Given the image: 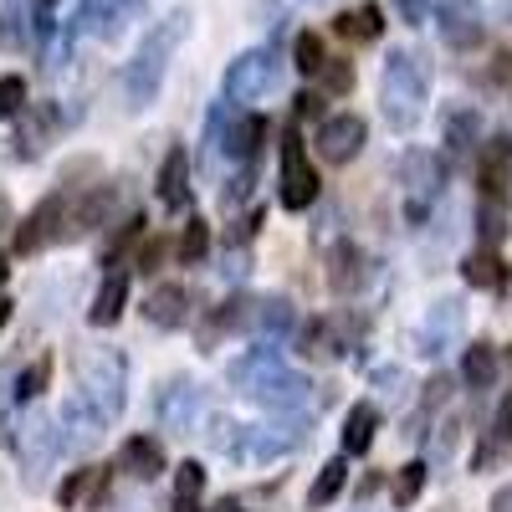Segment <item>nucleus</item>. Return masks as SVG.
<instances>
[{
	"mask_svg": "<svg viewBox=\"0 0 512 512\" xmlns=\"http://www.w3.org/2000/svg\"><path fill=\"white\" fill-rule=\"evenodd\" d=\"M231 384H236L246 400L267 405V410H303V405H308V390H313V384H303V379L282 364V354H277L272 344L241 354V359L231 364Z\"/></svg>",
	"mask_w": 512,
	"mask_h": 512,
	"instance_id": "f257e3e1",
	"label": "nucleus"
},
{
	"mask_svg": "<svg viewBox=\"0 0 512 512\" xmlns=\"http://www.w3.org/2000/svg\"><path fill=\"white\" fill-rule=\"evenodd\" d=\"M180 31H185V16L159 21V26L144 36V47L134 52V62H128V72H123V93H128V103H134V108H144V103H154V98H159Z\"/></svg>",
	"mask_w": 512,
	"mask_h": 512,
	"instance_id": "f03ea898",
	"label": "nucleus"
},
{
	"mask_svg": "<svg viewBox=\"0 0 512 512\" xmlns=\"http://www.w3.org/2000/svg\"><path fill=\"white\" fill-rule=\"evenodd\" d=\"M425 67L415 52H390L384 62V82H379V103H384V118H390L395 134H410L420 123V108H425Z\"/></svg>",
	"mask_w": 512,
	"mask_h": 512,
	"instance_id": "7ed1b4c3",
	"label": "nucleus"
},
{
	"mask_svg": "<svg viewBox=\"0 0 512 512\" xmlns=\"http://www.w3.org/2000/svg\"><path fill=\"white\" fill-rule=\"evenodd\" d=\"M77 395L113 420L123 410V400H128V359L118 349H93L88 359L77 364Z\"/></svg>",
	"mask_w": 512,
	"mask_h": 512,
	"instance_id": "20e7f679",
	"label": "nucleus"
},
{
	"mask_svg": "<svg viewBox=\"0 0 512 512\" xmlns=\"http://www.w3.org/2000/svg\"><path fill=\"white\" fill-rule=\"evenodd\" d=\"M277 72H282V62H277L272 47H251V52H241V57L226 67L221 93H226L231 103H251V98H262V93L277 88Z\"/></svg>",
	"mask_w": 512,
	"mask_h": 512,
	"instance_id": "39448f33",
	"label": "nucleus"
},
{
	"mask_svg": "<svg viewBox=\"0 0 512 512\" xmlns=\"http://www.w3.org/2000/svg\"><path fill=\"white\" fill-rule=\"evenodd\" d=\"M277 185H282V205L287 210H308L318 200V169L308 164V144L297 128L282 134V164H277Z\"/></svg>",
	"mask_w": 512,
	"mask_h": 512,
	"instance_id": "423d86ee",
	"label": "nucleus"
},
{
	"mask_svg": "<svg viewBox=\"0 0 512 512\" xmlns=\"http://www.w3.org/2000/svg\"><path fill=\"white\" fill-rule=\"evenodd\" d=\"M67 436L57 431V420L52 415H31L26 420V431H21V466H26V482L41 487V477L52 472V461L62 456Z\"/></svg>",
	"mask_w": 512,
	"mask_h": 512,
	"instance_id": "0eeeda50",
	"label": "nucleus"
},
{
	"mask_svg": "<svg viewBox=\"0 0 512 512\" xmlns=\"http://www.w3.org/2000/svg\"><path fill=\"white\" fill-rule=\"evenodd\" d=\"M436 31H441V41L451 52L482 47V36H487L482 6H477V0H436Z\"/></svg>",
	"mask_w": 512,
	"mask_h": 512,
	"instance_id": "6e6552de",
	"label": "nucleus"
},
{
	"mask_svg": "<svg viewBox=\"0 0 512 512\" xmlns=\"http://www.w3.org/2000/svg\"><path fill=\"white\" fill-rule=\"evenodd\" d=\"M67 195H47V200H41L36 210H31V216H26V226H21V236L11 241V251H41V246H52V241H62L67 236Z\"/></svg>",
	"mask_w": 512,
	"mask_h": 512,
	"instance_id": "1a4fd4ad",
	"label": "nucleus"
},
{
	"mask_svg": "<svg viewBox=\"0 0 512 512\" xmlns=\"http://www.w3.org/2000/svg\"><path fill=\"white\" fill-rule=\"evenodd\" d=\"M364 134H369V128H364L359 113H333V118L318 123V154L328 164H349L364 149Z\"/></svg>",
	"mask_w": 512,
	"mask_h": 512,
	"instance_id": "9d476101",
	"label": "nucleus"
},
{
	"mask_svg": "<svg viewBox=\"0 0 512 512\" xmlns=\"http://www.w3.org/2000/svg\"><path fill=\"white\" fill-rule=\"evenodd\" d=\"M154 410H159L164 431H190L195 415H200V390H195L190 379H169L164 390H159V400H154Z\"/></svg>",
	"mask_w": 512,
	"mask_h": 512,
	"instance_id": "9b49d317",
	"label": "nucleus"
},
{
	"mask_svg": "<svg viewBox=\"0 0 512 512\" xmlns=\"http://www.w3.org/2000/svg\"><path fill=\"white\" fill-rule=\"evenodd\" d=\"M477 185H482L487 200H502V190L512 185V139H492V144H482Z\"/></svg>",
	"mask_w": 512,
	"mask_h": 512,
	"instance_id": "f8f14e48",
	"label": "nucleus"
},
{
	"mask_svg": "<svg viewBox=\"0 0 512 512\" xmlns=\"http://www.w3.org/2000/svg\"><path fill=\"white\" fill-rule=\"evenodd\" d=\"M118 472L139 477V482H154L164 472V446L154 436H128L123 451H118Z\"/></svg>",
	"mask_w": 512,
	"mask_h": 512,
	"instance_id": "ddd939ff",
	"label": "nucleus"
},
{
	"mask_svg": "<svg viewBox=\"0 0 512 512\" xmlns=\"http://www.w3.org/2000/svg\"><path fill=\"white\" fill-rule=\"evenodd\" d=\"M190 303H195V297H190L185 287L169 282V287H154V292H149L144 318L159 323V328H185V323H190Z\"/></svg>",
	"mask_w": 512,
	"mask_h": 512,
	"instance_id": "4468645a",
	"label": "nucleus"
},
{
	"mask_svg": "<svg viewBox=\"0 0 512 512\" xmlns=\"http://www.w3.org/2000/svg\"><path fill=\"white\" fill-rule=\"evenodd\" d=\"M405 185H410V216H425V195L441 190V164L431 154H405Z\"/></svg>",
	"mask_w": 512,
	"mask_h": 512,
	"instance_id": "2eb2a0df",
	"label": "nucleus"
},
{
	"mask_svg": "<svg viewBox=\"0 0 512 512\" xmlns=\"http://www.w3.org/2000/svg\"><path fill=\"white\" fill-rule=\"evenodd\" d=\"M123 308H128V272H108L98 297H93V308H88V318H93V328H113L123 318Z\"/></svg>",
	"mask_w": 512,
	"mask_h": 512,
	"instance_id": "dca6fc26",
	"label": "nucleus"
},
{
	"mask_svg": "<svg viewBox=\"0 0 512 512\" xmlns=\"http://www.w3.org/2000/svg\"><path fill=\"white\" fill-rule=\"evenodd\" d=\"M62 425L72 431V436H67V446H93V441L103 436L108 415H103V410H93L82 395H72V400H67V410H62Z\"/></svg>",
	"mask_w": 512,
	"mask_h": 512,
	"instance_id": "f3484780",
	"label": "nucleus"
},
{
	"mask_svg": "<svg viewBox=\"0 0 512 512\" xmlns=\"http://www.w3.org/2000/svg\"><path fill=\"white\" fill-rule=\"evenodd\" d=\"M333 31L344 36V41H354V47H364V41H379V31H384V11L374 6V0H364L359 11H338V16H333Z\"/></svg>",
	"mask_w": 512,
	"mask_h": 512,
	"instance_id": "a211bd4d",
	"label": "nucleus"
},
{
	"mask_svg": "<svg viewBox=\"0 0 512 512\" xmlns=\"http://www.w3.org/2000/svg\"><path fill=\"white\" fill-rule=\"evenodd\" d=\"M185 195H190V154L185 149H169L164 164H159V200L169 210H180Z\"/></svg>",
	"mask_w": 512,
	"mask_h": 512,
	"instance_id": "6ab92c4d",
	"label": "nucleus"
},
{
	"mask_svg": "<svg viewBox=\"0 0 512 512\" xmlns=\"http://www.w3.org/2000/svg\"><path fill=\"white\" fill-rule=\"evenodd\" d=\"M477 134H482V113H477V108H446V118H441V139H446L451 154H466V149L477 144Z\"/></svg>",
	"mask_w": 512,
	"mask_h": 512,
	"instance_id": "aec40b11",
	"label": "nucleus"
},
{
	"mask_svg": "<svg viewBox=\"0 0 512 512\" xmlns=\"http://www.w3.org/2000/svg\"><path fill=\"white\" fill-rule=\"evenodd\" d=\"M359 282H364V256H359V246L338 241L333 256H328V287H333V292H354Z\"/></svg>",
	"mask_w": 512,
	"mask_h": 512,
	"instance_id": "412c9836",
	"label": "nucleus"
},
{
	"mask_svg": "<svg viewBox=\"0 0 512 512\" xmlns=\"http://www.w3.org/2000/svg\"><path fill=\"white\" fill-rule=\"evenodd\" d=\"M128 11L118 6V0H82V6H77V26L82 31H93V36H118V21H123Z\"/></svg>",
	"mask_w": 512,
	"mask_h": 512,
	"instance_id": "4be33fe9",
	"label": "nucleus"
},
{
	"mask_svg": "<svg viewBox=\"0 0 512 512\" xmlns=\"http://www.w3.org/2000/svg\"><path fill=\"white\" fill-rule=\"evenodd\" d=\"M374 431H379V410L374 405H354L349 420H344V456H359L374 446Z\"/></svg>",
	"mask_w": 512,
	"mask_h": 512,
	"instance_id": "5701e85b",
	"label": "nucleus"
},
{
	"mask_svg": "<svg viewBox=\"0 0 512 512\" xmlns=\"http://www.w3.org/2000/svg\"><path fill=\"white\" fill-rule=\"evenodd\" d=\"M256 139H267V118H262V113H246V118H236V123L226 128V154H231V159H251Z\"/></svg>",
	"mask_w": 512,
	"mask_h": 512,
	"instance_id": "b1692460",
	"label": "nucleus"
},
{
	"mask_svg": "<svg viewBox=\"0 0 512 512\" xmlns=\"http://www.w3.org/2000/svg\"><path fill=\"white\" fill-rule=\"evenodd\" d=\"M461 277L472 282V287H502V282H507V267H502V256L487 246V251H472V256H466V262H461Z\"/></svg>",
	"mask_w": 512,
	"mask_h": 512,
	"instance_id": "393cba45",
	"label": "nucleus"
},
{
	"mask_svg": "<svg viewBox=\"0 0 512 512\" xmlns=\"http://www.w3.org/2000/svg\"><path fill=\"white\" fill-rule=\"evenodd\" d=\"M461 379L472 384V390H492V379H497V349L492 344H472L461 359Z\"/></svg>",
	"mask_w": 512,
	"mask_h": 512,
	"instance_id": "a878e982",
	"label": "nucleus"
},
{
	"mask_svg": "<svg viewBox=\"0 0 512 512\" xmlns=\"http://www.w3.org/2000/svg\"><path fill=\"white\" fill-rule=\"evenodd\" d=\"M344 482H349V456L323 461V472H318V482H313V492H308V507H328L338 492H344Z\"/></svg>",
	"mask_w": 512,
	"mask_h": 512,
	"instance_id": "bb28decb",
	"label": "nucleus"
},
{
	"mask_svg": "<svg viewBox=\"0 0 512 512\" xmlns=\"http://www.w3.org/2000/svg\"><path fill=\"white\" fill-rule=\"evenodd\" d=\"M456 328H461V308L456 303H436L431 318H425V354H441Z\"/></svg>",
	"mask_w": 512,
	"mask_h": 512,
	"instance_id": "cd10ccee",
	"label": "nucleus"
},
{
	"mask_svg": "<svg viewBox=\"0 0 512 512\" xmlns=\"http://www.w3.org/2000/svg\"><path fill=\"white\" fill-rule=\"evenodd\" d=\"M231 431L241 436V441L231 446V456H241V461H251V456H282V451H287L282 436H262L256 425H231Z\"/></svg>",
	"mask_w": 512,
	"mask_h": 512,
	"instance_id": "c85d7f7f",
	"label": "nucleus"
},
{
	"mask_svg": "<svg viewBox=\"0 0 512 512\" xmlns=\"http://www.w3.org/2000/svg\"><path fill=\"white\" fill-rule=\"evenodd\" d=\"M103 492H108V466H82V472H72V482L62 487V502H82V497L103 502Z\"/></svg>",
	"mask_w": 512,
	"mask_h": 512,
	"instance_id": "c756f323",
	"label": "nucleus"
},
{
	"mask_svg": "<svg viewBox=\"0 0 512 512\" xmlns=\"http://www.w3.org/2000/svg\"><path fill=\"white\" fill-rule=\"evenodd\" d=\"M292 57H297V72L303 77H318L323 67H328V52H323V36L318 31H303L292 41Z\"/></svg>",
	"mask_w": 512,
	"mask_h": 512,
	"instance_id": "7c9ffc66",
	"label": "nucleus"
},
{
	"mask_svg": "<svg viewBox=\"0 0 512 512\" xmlns=\"http://www.w3.org/2000/svg\"><path fill=\"white\" fill-rule=\"evenodd\" d=\"M47 379H52V354H41V359H31V364L16 374V390H11V395L26 405V400H36L41 390H47Z\"/></svg>",
	"mask_w": 512,
	"mask_h": 512,
	"instance_id": "2f4dec72",
	"label": "nucleus"
},
{
	"mask_svg": "<svg viewBox=\"0 0 512 512\" xmlns=\"http://www.w3.org/2000/svg\"><path fill=\"white\" fill-rule=\"evenodd\" d=\"M303 354H308V359H338V333H333L328 318H313V323L303 328Z\"/></svg>",
	"mask_w": 512,
	"mask_h": 512,
	"instance_id": "473e14b6",
	"label": "nucleus"
},
{
	"mask_svg": "<svg viewBox=\"0 0 512 512\" xmlns=\"http://www.w3.org/2000/svg\"><path fill=\"white\" fill-rule=\"evenodd\" d=\"M200 492H205V466H200V461H185L180 477H175V507H180V512H195Z\"/></svg>",
	"mask_w": 512,
	"mask_h": 512,
	"instance_id": "72a5a7b5",
	"label": "nucleus"
},
{
	"mask_svg": "<svg viewBox=\"0 0 512 512\" xmlns=\"http://www.w3.org/2000/svg\"><path fill=\"white\" fill-rule=\"evenodd\" d=\"M425 472H431V466L425 461H405L400 472H395V507H415V497H420V487H425Z\"/></svg>",
	"mask_w": 512,
	"mask_h": 512,
	"instance_id": "f704fd0d",
	"label": "nucleus"
},
{
	"mask_svg": "<svg viewBox=\"0 0 512 512\" xmlns=\"http://www.w3.org/2000/svg\"><path fill=\"white\" fill-rule=\"evenodd\" d=\"M287 323H292V308L282 303V297H267V303H256V328H262L267 338H277Z\"/></svg>",
	"mask_w": 512,
	"mask_h": 512,
	"instance_id": "c9c22d12",
	"label": "nucleus"
},
{
	"mask_svg": "<svg viewBox=\"0 0 512 512\" xmlns=\"http://www.w3.org/2000/svg\"><path fill=\"white\" fill-rule=\"evenodd\" d=\"M31 31L41 41V52L52 57V31H57V0H36V11H31Z\"/></svg>",
	"mask_w": 512,
	"mask_h": 512,
	"instance_id": "e433bc0d",
	"label": "nucleus"
},
{
	"mask_svg": "<svg viewBox=\"0 0 512 512\" xmlns=\"http://www.w3.org/2000/svg\"><path fill=\"white\" fill-rule=\"evenodd\" d=\"M328 93H354V62L349 57H328V67L318 72Z\"/></svg>",
	"mask_w": 512,
	"mask_h": 512,
	"instance_id": "4c0bfd02",
	"label": "nucleus"
},
{
	"mask_svg": "<svg viewBox=\"0 0 512 512\" xmlns=\"http://www.w3.org/2000/svg\"><path fill=\"white\" fill-rule=\"evenodd\" d=\"M205 246H210V226H205V221H190L185 236H180V256H185V262H200Z\"/></svg>",
	"mask_w": 512,
	"mask_h": 512,
	"instance_id": "58836bf2",
	"label": "nucleus"
},
{
	"mask_svg": "<svg viewBox=\"0 0 512 512\" xmlns=\"http://www.w3.org/2000/svg\"><path fill=\"white\" fill-rule=\"evenodd\" d=\"M0 113L6 118H16V113H26V82L11 72L6 82H0Z\"/></svg>",
	"mask_w": 512,
	"mask_h": 512,
	"instance_id": "ea45409f",
	"label": "nucleus"
},
{
	"mask_svg": "<svg viewBox=\"0 0 512 512\" xmlns=\"http://www.w3.org/2000/svg\"><path fill=\"white\" fill-rule=\"evenodd\" d=\"M395 6H400L405 26H420V21H431V16H436L431 6H425V0H395Z\"/></svg>",
	"mask_w": 512,
	"mask_h": 512,
	"instance_id": "a19ab883",
	"label": "nucleus"
},
{
	"mask_svg": "<svg viewBox=\"0 0 512 512\" xmlns=\"http://www.w3.org/2000/svg\"><path fill=\"white\" fill-rule=\"evenodd\" d=\"M502 451H507V436L482 441V446H477V466H497V461H502Z\"/></svg>",
	"mask_w": 512,
	"mask_h": 512,
	"instance_id": "79ce46f5",
	"label": "nucleus"
},
{
	"mask_svg": "<svg viewBox=\"0 0 512 512\" xmlns=\"http://www.w3.org/2000/svg\"><path fill=\"white\" fill-rule=\"evenodd\" d=\"M497 436H512V395H507L502 410H497Z\"/></svg>",
	"mask_w": 512,
	"mask_h": 512,
	"instance_id": "37998d69",
	"label": "nucleus"
},
{
	"mask_svg": "<svg viewBox=\"0 0 512 512\" xmlns=\"http://www.w3.org/2000/svg\"><path fill=\"white\" fill-rule=\"evenodd\" d=\"M497 82H512V52H497V67H492Z\"/></svg>",
	"mask_w": 512,
	"mask_h": 512,
	"instance_id": "c03bdc74",
	"label": "nucleus"
},
{
	"mask_svg": "<svg viewBox=\"0 0 512 512\" xmlns=\"http://www.w3.org/2000/svg\"><path fill=\"white\" fill-rule=\"evenodd\" d=\"M487 512H512V482H507V487L492 497V507H487Z\"/></svg>",
	"mask_w": 512,
	"mask_h": 512,
	"instance_id": "a18cd8bd",
	"label": "nucleus"
},
{
	"mask_svg": "<svg viewBox=\"0 0 512 512\" xmlns=\"http://www.w3.org/2000/svg\"><path fill=\"white\" fill-rule=\"evenodd\" d=\"M154 262H159V241H149V246H144V251H139V267H144V272H149V267H154Z\"/></svg>",
	"mask_w": 512,
	"mask_h": 512,
	"instance_id": "49530a36",
	"label": "nucleus"
},
{
	"mask_svg": "<svg viewBox=\"0 0 512 512\" xmlns=\"http://www.w3.org/2000/svg\"><path fill=\"white\" fill-rule=\"evenodd\" d=\"M318 103H323L318 93H303V98H297V113H318Z\"/></svg>",
	"mask_w": 512,
	"mask_h": 512,
	"instance_id": "de8ad7c7",
	"label": "nucleus"
},
{
	"mask_svg": "<svg viewBox=\"0 0 512 512\" xmlns=\"http://www.w3.org/2000/svg\"><path fill=\"white\" fill-rule=\"evenodd\" d=\"M210 512H241L236 502H216V507H210Z\"/></svg>",
	"mask_w": 512,
	"mask_h": 512,
	"instance_id": "09e8293b",
	"label": "nucleus"
}]
</instances>
